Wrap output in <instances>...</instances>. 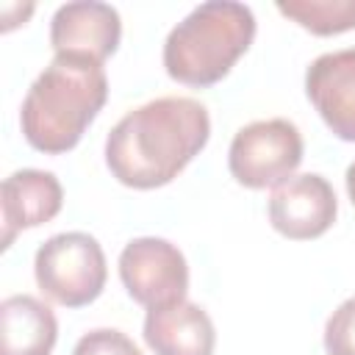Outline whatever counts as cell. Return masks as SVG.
I'll list each match as a JSON object with an SVG mask.
<instances>
[{"mask_svg":"<svg viewBox=\"0 0 355 355\" xmlns=\"http://www.w3.org/2000/svg\"><path fill=\"white\" fill-rule=\"evenodd\" d=\"M305 94L341 141H355V47L324 53L305 69Z\"/></svg>","mask_w":355,"mask_h":355,"instance_id":"9","label":"cell"},{"mask_svg":"<svg viewBox=\"0 0 355 355\" xmlns=\"http://www.w3.org/2000/svg\"><path fill=\"white\" fill-rule=\"evenodd\" d=\"M72 355H141V349L122 330L94 327L78 338Z\"/></svg>","mask_w":355,"mask_h":355,"instance_id":"15","label":"cell"},{"mask_svg":"<svg viewBox=\"0 0 355 355\" xmlns=\"http://www.w3.org/2000/svg\"><path fill=\"white\" fill-rule=\"evenodd\" d=\"M144 341L155 355H214L216 330L202 305L183 300L147 311Z\"/></svg>","mask_w":355,"mask_h":355,"instance_id":"11","label":"cell"},{"mask_svg":"<svg viewBox=\"0 0 355 355\" xmlns=\"http://www.w3.org/2000/svg\"><path fill=\"white\" fill-rule=\"evenodd\" d=\"M336 214V191L327 178L316 172L294 175L269 194V222L280 236L291 241L319 239L333 227Z\"/></svg>","mask_w":355,"mask_h":355,"instance_id":"7","label":"cell"},{"mask_svg":"<svg viewBox=\"0 0 355 355\" xmlns=\"http://www.w3.org/2000/svg\"><path fill=\"white\" fill-rule=\"evenodd\" d=\"M105 100L108 78L103 64L78 55H55L22 100V136L33 150L61 155L80 141Z\"/></svg>","mask_w":355,"mask_h":355,"instance_id":"2","label":"cell"},{"mask_svg":"<svg viewBox=\"0 0 355 355\" xmlns=\"http://www.w3.org/2000/svg\"><path fill=\"white\" fill-rule=\"evenodd\" d=\"M255 39V14L244 3L208 0L191 8L164 42V69L194 89L219 83Z\"/></svg>","mask_w":355,"mask_h":355,"instance_id":"3","label":"cell"},{"mask_svg":"<svg viewBox=\"0 0 355 355\" xmlns=\"http://www.w3.org/2000/svg\"><path fill=\"white\" fill-rule=\"evenodd\" d=\"M33 277L47 300L64 308H83L105 288V252L100 241L83 230L55 233L36 250Z\"/></svg>","mask_w":355,"mask_h":355,"instance_id":"4","label":"cell"},{"mask_svg":"<svg viewBox=\"0 0 355 355\" xmlns=\"http://www.w3.org/2000/svg\"><path fill=\"white\" fill-rule=\"evenodd\" d=\"M344 180H347V194H349V200H352V205H355V161L347 166Z\"/></svg>","mask_w":355,"mask_h":355,"instance_id":"16","label":"cell"},{"mask_svg":"<svg viewBox=\"0 0 355 355\" xmlns=\"http://www.w3.org/2000/svg\"><path fill=\"white\" fill-rule=\"evenodd\" d=\"M122 39L119 11L108 3L78 0L55 8L50 19V44L55 55H78L103 64Z\"/></svg>","mask_w":355,"mask_h":355,"instance_id":"8","label":"cell"},{"mask_svg":"<svg viewBox=\"0 0 355 355\" xmlns=\"http://www.w3.org/2000/svg\"><path fill=\"white\" fill-rule=\"evenodd\" d=\"M277 11L313 36L355 31V0H277Z\"/></svg>","mask_w":355,"mask_h":355,"instance_id":"13","label":"cell"},{"mask_svg":"<svg viewBox=\"0 0 355 355\" xmlns=\"http://www.w3.org/2000/svg\"><path fill=\"white\" fill-rule=\"evenodd\" d=\"M302 133L294 122L275 116L236 130L227 150L230 175L247 189H277L302 164Z\"/></svg>","mask_w":355,"mask_h":355,"instance_id":"5","label":"cell"},{"mask_svg":"<svg viewBox=\"0 0 355 355\" xmlns=\"http://www.w3.org/2000/svg\"><path fill=\"white\" fill-rule=\"evenodd\" d=\"M55 341V313L39 297L11 294L0 302V355H50Z\"/></svg>","mask_w":355,"mask_h":355,"instance_id":"12","label":"cell"},{"mask_svg":"<svg viewBox=\"0 0 355 355\" xmlns=\"http://www.w3.org/2000/svg\"><path fill=\"white\" fill-rule=\"evenodd\" d=\"M211 116L194 97H155L128 111L105 139L111 175L130 189L172 183L208 144Z\"/></svg>","mask_w":355,"mask_h":355,"instance_id":"1","label":"cell"},{"mask_svg":"<svg viewBox=\"0 0 355 355\" xmlns=\"http://www.w3.org/2000/svg\"><path fill=\"white\" fill-rule=\"evenodd\" d=\"M327 355H355V297L344 300L324 324Z\"/></svg>","mask_w":355,"mask_h":355,"instance_id":"14","label":"cell"},{"mask_svg":"<svg viewBox=\"0 0 355 355\" xmlns=\"http://www.w3.org/2000/svg\"><path fill=\"white\" fill-rule=\"evenodd\" d=\"M61 205H64V189L53 172H44V169L11 172L0 189L3 247H11L17 233L55 219Z\"/></svg>","mask_w":355,"mask_h":355,"instance_id":"10","label":"cell"},{"mask_svg":"<svg viewBox=\"0 0 355 355\" xmlns=\"http://www.w3.org/2000/svg\"><path fill=\"white\" fill-rule=\"evenodd\" d=\"M119 280L125 291L147 311L169 308L186 300L189 263L172 241L141 236L128 241L119 252Z\"/></svg>","mask_w":355,"mask_h":355,"instance_id":"6","label":"cell"}]
</instances>
